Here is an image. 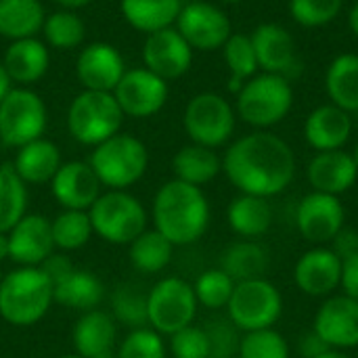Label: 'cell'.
<instances>
[{"label": "cell", "instance_id": "7c38bea8", "mask_svg": "<svg viewBox=\"0 0 358 358\" xmlns=\"http://www.w3.org/2000/svg\"><path fill=\"white\" fill-rule=\"evenodd\" d=\"M178 34L197 50H218L231 38V19L222 8L210 2H189L176 19Z\"/></svg>", "mask_w": 358, "mask_h": 358}, {"label": "cell", "instance_id": "9c48e42d", "mask_svg": "<svg viewBox=\"0 0 358 358\" xmlns=\"http://www.w3.org/2000/svg\"><path fill=\"white\" fill-rule=\"evenodd\" d=\"M197 298L193 283L180 277H164L147 292V319L149 327L162 336H172L197 317Z\"/></svg>", "mask_w": 358, "mask_h": 358}, {"label": "cell", "instance_id": "7a4b0ae2", "mask_svg": "<svg viewBox=\"0 0 358 358\" xmlns=\"http://www.w3.org/2000/svg\"><path fill=\"white\" fill-rule=\"evenodd\" d=\"M153 229L159 231L174 248L199 241L210 227V201L201 187L182 180L164 182L151 208Z\"/></svg>", "mask_w": 358, "mask_h": 358}, {"label": "cell", "instance_id": "c3c4849f", "mask_svg": "<svg viewBox=\"0 0 358 358\" xmlns=\"http://www.w3.org/2000/svg\"><path fill=\"white\" fill-rule=\"evenodd\" d=\"M342 292L357 300L358 302V254L350 256L344 260V266H342V283H340Z\"/></svg>", "mask_w": 358, "mask_h": 358}, {"label": "cell", "instance_id": "bcb514c9", "mask_svg": "<svg viewBox=\"0 0 358 358\" xmlns=\"http://www.w3.org/2000/svg\"><path fill=\"white\" fill-rule=\"evenodd\" d=\"M40 268L46 273V277L52 281V287H55V283H59L63 277H67L76 266L71 264V260L65 254H52L40 264Z\"/></svg>", "mask_w": 358, "mask_h": 358}, {"label": "cell", "instance_id": "4fadbf2b", "mask_svg": "<svg viewBox=\"0 0 358 358\" xmlns=\"http://www.w3.org/2000/svg\"><path fill=\"white\" fill-rule=\"evenodd\" d=\"M296 227L306 241L315 245L329 243L346 227V210L342 199L310 191L296 208Z\"/></svg>", "mask_w": 358, "mask_h": 358}, {"label": "cell", "instance_id": "7dc6e473", "mask_svg": "<svg viewBox=\"0 0 358 358\" xmlns=\"http://www.w3.org/2000/svg\"><path fill=\"white\" fill-rule=\"evenodd\" d=\"M331 250L340 256V260L344 262L346 258L358 254V233L350 227H344L334 239H331Z\"/></svg>", "mask_w": 358, "mask_h": 358}, {"label": "cell", "instance_id": "f907efd6", "mask_svg": "<svg viewBox=\"0 0 358 358\" xmlns=\"http://www.w3.org/2000/svg\"><path fill=\"white\" fill-rule=\"evenodd\" d=\"M8 92H10V78H8L4 65L0 63V101H2Z\"/></svg>", "mask_w": 358, "mask_h": 358}, {"label": "cell", "instance_id": "f1b7e54d", "mask_svg": "<svg viewBox=\"0 0 358 358\" xmlns=\"http://www.w3.org/2000/svg\"><path fill=\"white\" fill-rule=\"evenodd\" d=\"M48 61H50L48 48L40 40L23 38V40H13V44L6 48L2 65L10 82L15 80L19 84H31L46 73Z\"/></svg>", "mask_w": 358, "mask_h": 358}, {"label": "cell", "instance_id": "d6a6232c", "mask_svg": "<svg viewBox=\"0 0 358 358\" xmlns=\"http://www.w3.org/2000/svg\"><path fill=\"white\" fill-rule=\"evenodd\" d=\"M44 25L40 0H0V36L10 40L34 38Z\"/></svg>", "mask_w": 358, "mask_h": 358}, {"label": "cell", "instance_id": "d590c367", "mask_svg": "<svg viewBox=\"0 0 358 358\" xmlns=\"http://www.w3.org/2000/svg\"><path fill=\"white\" fill-rule=\"evenodd\" d=\"M222 52H224V63H227L229 73H231L229 90L237 94L241 90V86L250 78H254L260 69L252 38L245 34H231V38L222 46Z\"/></svg>", "mask_w": 358, "mask_h": 358}, {"label": "cell", "instance_id": "ac0fdd59", "mask_svg": "<svg viewBox=\"0 0 358 358\" xmlns=\"http://www.w3.org/2000/svg\"><path fill=\"white\" fill-rule=\"evenodd\" d=\"M6 235L8 260L17 266H40L55 254L50 220L42 214H25Z\"/></svg>", "mask_w": 358, "mask_h": 358}, {"label": "cell", "instance_id": "ffe728a7", "mask_svg": "<svg viewBox=\"0 0 358 358\" xmlns=\"http://www.w3.org/2000/svg\"><path fill=\"white\" fill-rule=\"evenodd\" d=\"M76 73L86 90L113 92L122 76L126 73L124 59L115 46L107 42H92L80 52Z\"/></svg>", "mask_w": 358, "mask_h": 358}, {"label": "cell", "instance_id": "db71d44e", "mask_svg": "<svg viewBox=\"0 0 358 358\" xmlns=\"http://www.w3.org/2000/svg\"><path fill=\"white\" fill-rule=\"evenodd\" d=\"M61 6H65V8H80V6H86V4H90L92 0H57Z\"/></svg>", "mask_w": 358, "mask_h": 358}, {"label": "cell", "instance_id": "11a10c76", "mask_svg": "<svg viewBox=\"0 0 358 358\" xmlns=\"http://www.w3.org/2000/svg\"><path fill=\"white\" fill-rule=\"evenodd\" d=\"M315 358H352L348 352H344V350H325L323 355H319V357H315Z\"/></svg>", "mask_w": 358, "mask_h": 358}, {"label": "cell", "instance_id": "4316f807", "mask_svg": "<svg viewBox=\"0 0 358 358\" xmlns=\"http://www.w3.org/2000/svg\"><path fill=\"white\" fill-rule=\"evenodd\" d=\"M103 298L105 285L88 268H73L67 277L55 283V302L78 313L96 310Z\"/></svg>", "mask_w": 358, "mask_h": 358}, {"label": "cell", "instance_id": "1f68e13d", "mask_svg": "<svg viewBox=\"0 0 358 358\" xmlns=\"http://www.w3.org/2000/svg\"><path fill=\"white\" fill-rule=\"evenodd\" d=\"M180 0H122L124 19L147 34L170 27L180 15Z\"/></svg>", "mask_w": 358, "mask_h": 358}, {"label": "cell", "instance_id": "52a82bcc", "mask_svg": "<svg viewBox=\"0 0 358 358\" xmlns=\"http://www.w3.org/2000/svg\"><path fill=\"white\" fill-rule=\"evenodd\" d=\"M124 111L113 92L84 90L78 94L67 111V128L71 136L88 147H96L115 136L122 128Z\"/></svg>", "mask_w": 358, "mask_h": 358}, {"label": "cell", "instance_id": "7402d4cb", "mask_svg": "<svg viewBox=\"0 0 358 358\" xmlns=\"http://www.w3.org/2000/svg\"><path fill=\"white\" fill-rule=\"evenodd\" d=\"M258 67L264 73L285 76L298 65V50L294 36L279 23H260L252 31Z\"/></svg>", "mask_w": 358, "mask_h": 358}, {"label": "cell", "instance_id": "9f6ffc18", "mask_svg": "<svg viewBox=\"0 0 358 358\" xmlns=\"http://www.w3.org/2000/svg\"><path fill=\"white\" fill-rule=\"evenodd\" d=\"M350 155H352L355 164H357V166H358V143H357V145H355V149H352V153H350Z\"/></svg>", "mask_w": 358, "mask_h": 358}, {"label": "cell", "instance_id": "f35d334b", "mask_svg": "<svg viewBox=\"0 0 358 358\" xmlns=\"http://www.w3.org/2000/svg\"><path fill=\"white\" fill-rule=\"evenodd\" d=\"M233 289H235V281L222 268L203 271L193 283L197 304L208 310L227 308V304L233 296Z\"/></svg>", "mask_w": 358, "mask_h": 358}, {"label": "cell", "instance_id": "e0dca14e", "mask_svg": "<svg viewBox=\"0 0 358 358\" xmlns=\"http://www.w3.org/2000/svg\"><path fill=\"white\" fill-rule=\"evenodd\" d=\"M143 61L149 71L162 80H176L185 76L193 63V48L174 27H166L147 36L143 46Z\"/></svg>", "mask_w": 358, "mask_h": 358}, {"label": "cell", "instance_id": "680465c9", "mask_svg": "<svg viewBox=\"0 0 358 358\" xmlns=\"http://www.w3.org/2000/svg\"><path fill=\"white\" fill-rule=\"evenodd\" d=\"M57 358H82V357H78V355H63V357H57Z\"/></svg>", "mask_w": 358, "mask_h": 358}, {"label": "cell", "instance_id": "8fae6325", "mask_svg": "<svg viewBox=\"0 0 358 358\" xmlns=\"http://www.w3.org/2000/svg\"><path fill=\"white\" fill-rule=\"evenodd\" d=\"M46 107L42 99L25 88L10 90L0 101V141L8 147H23L42 138Z\"/></svg>", "mask_w": 358, "mask_h": 358}, {"label": "cell", "instance_id": "9a60e30c", "mask_svg": "<svg viewBox=\"0 0 358 358\" xmlns=\"http://www.w3.org/2000/svg\"><path fill=\"white\" fill-rule=\"evenodd\" d=\"M113 96L124 111V115L132 117H149L155 115L168 101V82L149 71L132 69L126 71L120 84L113 90Z\"/></svg>", "mask_w": 358, "mask_h": 358}, {"label": "cell", "instance_id": "f5cc1de1", "mask_svg": "<svg viewBox=\"0 0 358 358\" xmlns=\"http://www.w3.org/2000/svg\"><path fill=\"white\" fill-rule=\"evenodd\" d=\"M8 260V235L0 233V264Z\"/></svg>", "mask_w": 358, "mask_h": 358}, {"label": "cell", "instance_id": "44dd1931", "mask_svg": "<svg viewBox=\"0 0 358 358\" xmlns=\"http://www.w3.org/2000/svg\"><path fill=\"white\" fill-rule=\"evenodd\" d=\"M71 340L78 357L117 358V323L101 308L80 315Z\"/></svg>", "mask_w": 358, "mask_h": 358}, {"label": "cell", "instance_id": "3957f363", "mask_svg": "<svg viewBox=\"0 0 358 358\" xmlns=\"http://www.w3.org/2000/svg\"><path fill=\"white\" fill-rule=\"evenodd\" d=\"M55 304L52 281L40 266H17L0 283V317L15 327L40 323Z\"/></svg>", "mask_w": 358, "mask_h": 358}, {"label": "cell", "instance_id": "30bf717a", "mask_svg": "<svg viewBox=\"0 0 358 358\" xmlns=\"http://www.w3.org/2000/svg\"><path fill=\"white\" fill-rule=\"evenodd\" d=\"M182 124L195 145L218 149L227 145L235 132V109L224 96L201 92L187 103Z\"/></svg>", "mask_w": 358, "mask_h": 358}, {"label": "cell", "instance_id": "60d3db41", "mask_svg": "<svg viewBox=\"0 0 358 358\" xmlns=\"http://www.w3.org/2000/svg\"><path fill=\"white\" fill-rule=\"evenodd\" d=\"M42 31H44V38L50 42V46L76 48L82 44L86 27H84V21L71 10H59L44 19Z\"/></svg>", "mask_w": 358, "mask_h": 358}, {"label": "cell", "instance_id": "91938a15", "mask_svg": "<svg viewBox=\"0 0 358 358\" xmlns=\"http://www.w3.org/2000/svg\"><path fill=\"white\" fill-rule=\"evenodd\" d=\"M2 277H4V273H2V271H0V283H2Z\"/></svg>", "mask_w": 358, "mask_h": 358}, {"label": "cell", "instance_id": "8992f818", "mask_svg": "<svg viewBox=\"0 0 358 358\" xmlns=\"http://www.w3.org/2000/svg\"><path fill=\"white\" fill-rule=\"evenodd\" d=\"M94 235L111 245H130L147 231L149 214L138 197L128 191H107L88 210Z\"/></svg>", "mask_w": 358, "mask_h": 358}, {"label": "cell", "instance_id": "5bb4252c", "mask_svg": "<svg viewBox=\"0 0 358 358\" xmlns=\"http://www.w3.org/2000/svg\"><path fill=\"white\" fill-rule=\"evenodd\" d=\"M313 331L331 350H352L358 348V302L346 294L329 296L319 306Z\"/></svg>", "mask_w": 358, "mask_h": 358}, {"label": "cell", "instance_id": "6da1fadb", "mask_svg": "<svg viewBox=\"0 0 358 358\" xmlns=\"http://www.w3.org/2000/svg\"><path fill=\"white\" fill-rule=\"evenodd\" d=\"M222 172L239 193L271 199L294 182L296 155L281 136L256 130L229 145Z\"/></svg>", "mask_w": 358, "mask_h": 358}, {"label": "cell", "instance_id": "ab89813d", "mask_svg": "<svg viewBox=\"0 0 358 358\" xmlns=\"http://www.w3.org/2000/svg\"><path fill=\"white\" fill-rule=\"evenodd\" d=\"M237 358H292V348L283 334L268 327L243 334Z\"/></svg>", "mask_w": 358, "mask_h": 358}, {"label": "cell", "instance_id": "e575fe53", "mask_svg": "<svg viewBox=\"0 0 358 358\" xmlns=\"http://www.w3.org/2000/svg\"><path fill=\"white\" fill-rule=\"evenodd\" d=\"M27 214V187L13 164L0 166V233H8Z\"/></svg>", "mask_w": 358, "mask_h": 358}, {"label": "cell", "instance_id": "8d00e7d4", "mask_svg": "<svg viewBox=\"0 0 358 358\" xmlns=\"http://www.w3.org/2000/svg\"><path fill=\"white\" fill-rule=\"evenodd\" d=\"M50 233L55 241V250L76 252L82 250L90 237L94 235L88 212L82 210H63L50 220Z\"/></svg>", "mask_w": 358, "mask_h": 358}, {"label": "cell", "instance_id": "681fc988", "mask_svg": "<svg viewBox=\"0 0 358 358\" xmlns=\"http://www.w3.org/2000/svg\"><path fill=\"white\" fill-rule=\"evenodd\" d=\"M325 350H329L327 344H325L315 331H308L306 336H302V340H300V355L304 358L319 357V355H323Z\"/></svg>", "mask_w": 358, "mask_h": 358}, {"label": "cell", "instance_id": "4dcf8cb0", "mask_svg": "<svg viewBox=\"0 0 358 358\" xmlns=\"http://www.w3.org/2000/svg\"><path fill=\"white\" fill-rule=\"evenodd\" d=\"M325 90L329 101L348 111H358V55H338L325 71Z\"/></svg>", "mask_w": 358, "mask_h": 358}, {"label": "cell", "instance_id": "f6af8a7d", "mask_svg": "<svg viewBox=\"0 0 358 358\" xmlns=\"http://www.w3.org/2000/svg\"><path fill=\"white\" fill-rule=\"evenodd\" d=\"M206 327L210 340V358H237L239 357V342L241 331L229 319L210 321Z\"/></svg>", "mask_w": 358, "mask_h": 358}, {"label": "cell", "instance_id": "d6986e66", "mask_svg": "<svg viewBox=\"0 0 358 358\" xmlns=\"http://www.w3.org/2000/svg\"><path fill=\"white\" fill-rule=\"evenodd\" d=\"M101 180L88 162H67L61 164L55 178L50 180V191L63 210L88 212L90 206L101 195Z\"/></svg>", "mask_w": 358, "mask_h": 358}, {"label": "cell", "instance_id": "836d02e7", "mask_svg": "<svg viewBox=\"0 0 358 358\" xmlns=\"http://www.w3.org/2000/svg\"><path fill=\"white\" fill-rule=\"evenodd\" d=\"M174 256V245L155 229L143 231L130 245L128 258L130 264L143 275H157L162 273Z\"/></svg>", "mask_w": 358, "mask_h": 358}, {"label": "cell", "instance_id": "2e32d148", "mask_svg": "<svg viewBox=\"0 0 358 358\" xmlns=\"http://www.w3.org/2000/svg\"><path fill=\"white\" fill-rule=\"evenodd\" d=\"M342 266L344 262L331 248L315 245L298 258L294 281L304 296L329 298L342 283Z\"/></svg>", "mask_w": 358, "mask_h": 358}, {"label": "cell", "instance_id": "603a6c76", "mask_svg": "<svg viewBox=\"0 0 358 358\" xmlns=\"http://www.w3.org/2000/svg\"><path fill=\"white\" fill-rule=\"evenodd\" d=\"M306 176L313 191L340 197L357 185L358 166L344 149L321 151L310 159Z\"/></svg>", "mask_w": 358, "mask_h": 358}, {"label": "cell", "instance_id": "b9f144b4", "mask_svg": "<svg viewBox=\"0 0 358 358\" xmlns=\"http://www.w3.org/2000/svg\"><path fill=\"white\" fill-rule=\"evenodd\" d=\"M287 8L298 25L323 27L340 17L344 0H289Z\"/></svg>", "mask_w": 358, "mask_h": 358}, {"label": "cell", "instance_id": "cb8c5ba5", "mask_svg": "<svg viewBox=\"0 0 358 358\" xmlns=\"http://www.w3.org/2000/svg\"><path fill=\"white\" fill-rule=\"evenodd\" d=\"M352 134V117L334 103L313 109L304 122V138L317 151L344 149Z\"/></svg>", "mask_w": 358, "mask_h": 358}, {"label": "cell", "instance_id": "6f0895ef", "mask_svg": "<svg viewBox=\"0 0 358 358\" xmlns=\"http://www.w3.org/2000/svg\"><path fill=\"white\" fill-rule=\"evenodd\" d=\"M222 2H227V4H239L241 0H222Z\"/></svg>", "mask_w": 358, "mask_h": 358}, {"label": "cell", "instance_id": "277c9868", "mask_svg": "<svg viewBox=\"0 0 358 358\" xmlns=\"http://www.w3.org/2000/svg\"><path fill=\"white\" fill-rule=\"evenodd\" d=\"M294 107L289 78L277 73H256L237 92V115L256 130H268L283 122Z\"/></svg>", "mask_w": 358, "mask_h": 358}, {"label": "cell", "instance_id": "7bdbcfd3", "mask_svg": "<svg viewBox=\"0 0 358 358\" xmlns=\"http://www.w3.org/2000/svg\"><path fill=\"white\" fill-rule=\"evenodd\" d=\"M168 346L164 336L151 327L130 329V334L117 344V358H166Z\"/></svg>", "mask_w": 358, "mask_h": 358}, {"label": "cell", "instance_id": "ba28073f", "mask_svg": "<svg viewBox=\"0 0 358 358\" xmlns=\"http://www.w3.org/2000/svg\"><path fill=\"white\" fill-rule=\"evenodd\" d=\"M227 315L241 334L268 329L275 327L283 315V296L266 277L241 281L235 283Z\"/></svg>", "mask_w": 358, "mask_h": 358}, {"label": "cell", "instance_id": "83f0119b", "mask_svg": "<svg viewBox=\"0 0 358 358\" xmlns=\"http://www.w3.org/2000/svg\"><path fill=\"white\" fill-rule=\"evenodd\" d=\"M271 264L268 250L254 241V239H241L231 245L220 254V266L235 283L250 281V279H260L266 275Z\"/></svg>", "mask_w": 358, "mask_h": 358}, {"label": "cell", "instance_id": "484cf974", "mask_svg": "<svg viewBox=\"0 0 358 358\" xmlns=\"http://www.w3.org/2000/svg\"><path fill=\"white\" fill-rule=\"evenodd\" d=\"M13 168L25 185H46L61 168V151L46 138L31 141L19 147Z\"/></svg>", "mask_w": 358, "mask_h": 358}, {"label": "cell", "instance_id": "ee69618b", "mask_svg": "<svg viewBox=\"0 0 358 358\" xmlns=\"http://www.w3.org/2000/svg\"><path fill=\"white\" fill-rule=\"evenodd\" d=\"M168 350L174 358H210V340L206 327L189 325L172 334Z\"/></svg>", "mask_w": 358, "mask_h": 358}, {"label": "cell", "instance_id": "f546056e", "mask_svg": "<svg viewBox=\"0 0 358 358\" xmlns=\"http://www.w3.org/2000/svg\"><path fill=\"white\" fill-rule=\"evenodd\" d=\"M172 170L176 180L193 187H203L222 172V157L216 153V149L191 143L176 151L172 159Z\"/></svg>", "mask_w": 358, "mask_h": 358}, {"label": "cell", "instance_id": "d4e9b609", "mask_svg": "<svg viewBox=\"0 0 358 358\" xmlns=\"http://www.w3.org/2000/svg\"><path fill=\"white\" fill-rule=\"evenodd\" d=\"M275 214L266 197L239 193L227 208V222L241 239H258L273 227Z\"/></svg>", "mask_w": 358, "mask_h": 358}, {"label": "cell", "instance_id": "74e56055", "mask_svg": "<svg viewBox=\"0 0 358 358\" xmlns=\"http://www.w3.org/2000/svg\"><path fill=\"white\" fill-rule=\"evenodd\" d=\"M115 323L128 329L149 327L147 294L134 283H122L111 294V313Z\"/></svg>", "mask_w": 358, "mask_h": 358}, {"label": "cell", "instance_id": "5b68a950", "mask_svg": "<svg viewBox=\"0 0 358 358\" xmlns=\"http://www.w3.org/2000/svg\"><path fill=\"white\" fill-rule=\"evenodd\" d=\"M88 164L103 187L109 191H126L145 176L149 151L141 138L117 132L94 147Z\"/></svg>", "mask_w": 358, "mask_h": 358}, {"label": "cell", "instance_id": "816d5d0a", "mask_svg": "<svg viewBox=\"0 0 358 358\" xmlns=\"http://www.w3.org/2000/svg\"><path fill=\"white\" fill-rule=\"evenodd\" d=\"M348 27L355 34V38H358V0L352 4V8L348 10Z\"/></svg>", "mask_w": 358, "mask_h": 358}]
</instances>
